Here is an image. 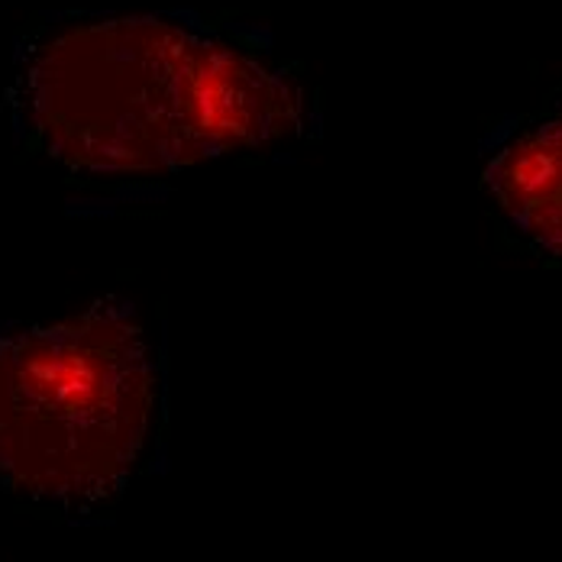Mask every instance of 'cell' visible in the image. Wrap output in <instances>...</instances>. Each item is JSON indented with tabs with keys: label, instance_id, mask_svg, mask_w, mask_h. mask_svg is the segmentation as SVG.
Returning a JSON list of instances; mask_svg holds the SVG:
<instances>
[{
	"label": "cell",
	"instance_id": "cell-2",
	"mask_svg": "<svg viewBox=\"0 0 562 562\" xmlns=\"http://www.w3.org/2000/svg\"><path fill=\"white\" fill-rule=\"evenodd\" d=\"M162 397V362L126 304L0 339V479L94 510L133 482Z\"/></svg>",
	"mask_w": 562,
	"mask_h": 562
},
{
	"label": "cell",
	"instance_id": "cell-1",
	"mask_svg": "<svg viewBox=\"0 0 562 562\" xmlns=\"http://www.w3.org/2000/svg\"><path fill=\"white\" fill-rule=\"evenodd\" d=\"M36 146L78 175H169L301 130L291 75L178 16H108L46 36L23 65Z\"/></svg>",
	"mask_w": 562,
	"mask_h": 562
},
{
	"label": "cell",
	"instance_id": "cell-3",
	"mask_svg": "<svg viewBox=\"0 0 562 562\" xmlns=\"http://www.w3.org/2000/svg\"><path fill=\"white\" fill-rule=\"evenodd\" d=\"M485 188L537 252L562 259V108L507 139L485 166Z\"/></svg>",
	"mask_w": 562,
	"mask_h": 562
}]
</instances>
